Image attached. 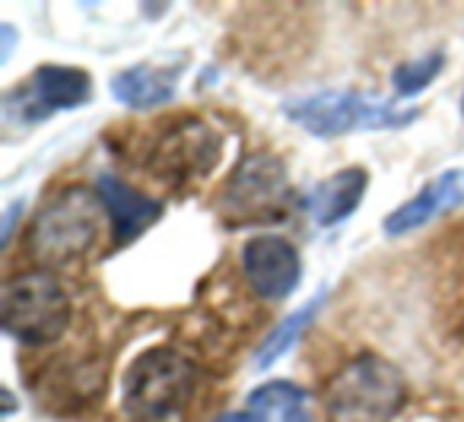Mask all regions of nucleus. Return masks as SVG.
I'll return each mask as SVG.
<instances>
[{"instance_id": "nucleus-14", "label": "nucleus", "mask_w": 464, "mask_h": 422, "mask_svg": "<svg viewBox=\"0 0 464 422\" xmlns=\"http://www.w3.org/2000/svg\"><path fill=\"white\" fill-rule=\"evenodd\" d=\"M305 390L293 381H267L261 388L252 390L248 397V407L252 413L258 416L261 422L265 419H277V422H312L309 407H305Z\"/></svg>"}, {"instance_id": "nucleus-4", "label": "nucleus", "mask_w": 464, "mask_h": 422, "mask_svg": "<svg viewBox=\"0 0 464 422\" xmlns=\"http://www.w3.org/2000/svg\"><path fill=\"white\" fill-rule=\"evenodd\" d=\"M0 324L23 346H52L71 327V295L52 270H29L7 280Z\"/></svg>"}, {"instance_id": "nucleus-11", "label": "nucleus", "mask_w": 464, "mask_h": 422, "mask_svg": "<svg viewBox=\"0 0 464 422\" xmlns=\"http://www.w3.org/2000/svg\"><path fill=\"white\" fill-rule=\"evenodd\" d=\"M219 159V137L204 121H185L172 137H166L156 153V172L175 175L179 181L200 178Z\"/></svg>"}, {"instance_id": "nucleus-5", "label": "nucleus", "mask_w": 464, "mask_h": 422, "mask_svg": "<svg viewBox=\"0 0 464 422\" xmlns=\"http://www.w3.org/2000/svg\"><path fill=\"white\" fill-rule=\"evenodd\" d=\"M284 115L312 137H343L356 130H398L420 118V109L372 102L360 92H315L284 102Z\"/></svg>"}, {"instance_id": "nucleus-12", "label": "nucleus", "mask_w": 464, "mask_h": 422, "mask_svg": "<svg viewBox=\"0 0 464 422\" xmlns=\"http://www.w3.org/2000/svg\"><path fill=\"white\" fill-rule=\"evenodd\" d=\"M366 187H369V175L366 168L360 166H350L334 172L331 178L318 181L312 187V194L305 197V210L312 213L318 225H337L343 219H350L356 210H360L362 197H366Z\"/></svg>"}, {"instance_id": "nucleus-8", "label": "nucleus", "mask_w": 464, "mask_h": 422, "mask_svg": "<svg viewBox=\"0 0 464 422\" xmlns=\"http://www.w3.org/2000/svg\"><path fill=\"white\" fill-rule=\"evenodd\" d=\"M242 270L246 280L261 299H286L299 286L303 276V261L299 251L280 235H255L242 248Z\"/></svg>"}, {"instance_id": "nucleus-3", "label": "nucleus", "mask_w": 464, "mask_h": 422, "mask_svg": "<svg viewBox=\"0 0 464 422\" xmlns=\"http://www.w3.org/2000/svg\"><path fill=\"white\" fill-rule=\"evenodd\" d=\"M198 384V369L172 346L143 350L124 371L121 407L134 422H169L181 416Z\"/></svg>"}, {"instance_id": "nucleus-9", "label": "nucleus", "mask_w": 464, "mask_h": 422, "mask_svg": "<svg viewBox=\"0 0 464 422\" xmlns=\"http://www.w3.org/2000/svg\"><path fill=\"white\" fill-rule=\"evenodd\" d=\"M458 206H464V168H445L442 175L426 181L411 200H404L398 210L388 213L385 232L392 238L407 235V232L423 229L432 219L445 216Z\"/></svg>"}, {"instance_id": "nucleus-7", "label": "nucleus", "mask_w": 464, "mask_h": 422, "mask_svg": "<svg viewBox=\"0 0 464 422\" xmlns=\"http://www.w3.org/2000/svg\"><path fill=\"white\" fill-rule=\"evenodd\" d=\"M92 99V80L80 67L64 64H45L33 73L29 86L20 92H10L4 99L7 118H29V121H42V118L54 115V111L67 109H83Z\"/></svg>"}, {"instance_id": "nucleus-16", "label": "nucleus", "mask_w": 464, "mask_h": 422, "mask_svg": "<svg viewBox=\"0 0 464 422\" xmlns=\"http://www.w3.org/2000/svg\"><path fill=\"white\" fill-rule=\"evenodd\" d=\"M442 67H445V54L430 52V54H423V58L394 67L392 83H394V90H398V96H417V92H423L426 86L442 73Z\"/></svg>"}, {"instance_id": "nucleus-19", "label": "nucleus", "mask_w": 464, "mask_h": 422, "mask_svg": "<svg viewBox=\"0 0 464 422\" xmlns=\"http://www.w3.org/2000/svg\"><path fill=\"white\" fill-rule=\"evenodd\" d=\"M461 111H464V99H461Z\"/></svg>"}, {"instance_id": "nucleus-2", "label": "nucleus", "mask_w": 464, "mask_h": 422, "mask_svg": "<svg viewBox=\"0 0 464 422\" xmlns=\"http://www.w3.org/2000/svg\"><path fill=\"white\" fill-rule=\"evenodd\" d=\"M407 403V381L392 359L362 352L337 369L324 388L328 422H394Z\"/></svg>"}, {"instance_id": "nucleus-10", "label": "nucleus", "mask_w": 464, "mask_h": 422, "mask_svg": "<svg viewBox=\"0 0 464 422\" xmlns=\"http://www.w3.org/2000/svg\"><path fill=\"white\" fill-rule=\"evenodd\" d=\"M96 194L102 197L105 213L111 223V242L115 245H130L134 238H140L156 219L162 216V204L147 194L134 191L128 181H121L118 175L102 172L96 181Z\"/></svg>"}, {"instance_id": "nucleus-6", "label": "nucleus", "mask_w": 464, "mask_h": 422, "mask_svg": "<svg viewBox=\"0 0 464 422\" xmlns=\"http://www.w3.org/2000/svg\"><path fill=\"white\" fill-rule=\"evenodd\" d=\"M293 200L286 166L271 153H258L242 162L219 194V213L226 223H277Z\"/></svg>"}, {"instance_id": "nucleus-17", "label": "nucleus", "mask_w": 464, "mask_h": 422, "mask_svg": "<svg viewBox=\"0 0 464 422\" xmlns=\"http://www.w3.org/2000/svg\"><path fill=\"white\" fill-rule=\"evenodd\" d=\"M23 204H14L4 216V245H10V235H14V225H16V216H20Z\"/></svg>"}, {"instance_id": "nucleus-18", "label": "nucleus", "mask_w": 464, "mask_h": 422, "mask_svg": "<svg viewBox=\"0 0 464 422\" xmlns=\"http://www.w3.org/2000/svg\"><path fill=\"white\" fill-rule=\"evenodd\" d=\"M219 422H261V419L252 413V409H248V413H232V416H223V419H219Z\"/></svg>"}, {"instance_id": "nucleus-1", "label": "nucleus", "mask_w": 464, "mask_h": 422, "mask_svg": "<svg viewBox=\"0 0 464 422\" xmlns=\"http://www.w3.org/2000/svg\"><path fill=\"white\" fill-rule=\"evenodd\" d=\"M105 204L90 187H64L54 194L29 225V254L45 270L80 264L102 238Z\"/></svg>"}, {"instance_id": "nucleus-13", "label": "nucleus", "mask_w": 464, "mask_h": 422, "mask_svg": "<svg viewBox=\"0 0 464 422\" xmlns=\"http://www.w3.org/2000/svg\"><path fill=\"white\" fill-rule=\"evenodd\" d=\"M179 77H181V67L137 64L111 77V96L134 111L160 109V105L172 102Z\"/></svg>"}, {"instance_id": "nucleus-15", "label": "nucleus", "mask_w": 464, "mask_h": 422, "mask_svg": "<svg viewBox=\"0 0 464 422\" xmlns=\"http://www.w3.org/2000/svg\"><path fill=\"white\" fill-rule=\"evenodd\" d=\"M322 302H324V293H318L315 299L309 302V305H303V308H296L293 314H286V318L280 321V324L274 327L271 333H267L265 343L258 346V356H255L258 369H271V365L277 362L280 356H286V352L293 350V343L299 340V333H303L305 327L312 324L315 312L322 308Z\"/></svg>"}]
</instances>
